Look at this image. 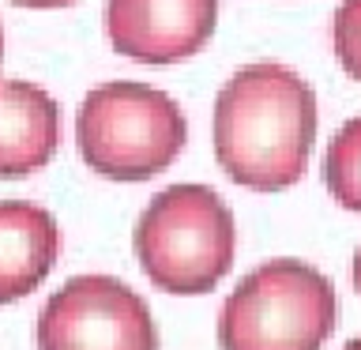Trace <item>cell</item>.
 I'll list each match as a JSON object with an SVG mask.
<instances>
[{"mask_svg":"<svg viewBox=\"0 0 361 350\" xmlns=\"http://www.w3.org/2000/svg\"><path fill=\"white\" fill-rule=\"evenodd\" d=\"M316 143V95L286 64H245L214 98V158L226 177L252 192H282L309 169Z\"/></svg>","mask_w":361,"mask_h":350,"instance_id":"1","label":"cell"},{"mask_svg":"<svg viewBox=\"0 0 361 350\" xmlns=\"http://www.w3.org/2000/svg\"><path fill=\"white\" fill-rule=\"evenodd\" d=\"M132 245L158 290L177 298L211 294L233 267V211L207 185H169L143 207Z\"/></svg>","mask_w":361,"mask_h":350,"instance_id":"2","label":"cell"},{"mask_svg":"<svg viewBox=\"0 0 361 350\" xmlns=\"http://www.w3.org/2000/svg\"><path fill=\"white\" fill-rule=\"evenodd\" d=\"M335 286L293 256L264 260L233 286L219 313L222 350H320L335 332Z\"/></svg>","mask_w":361,"mask_h":350,"instance_id":"3","label":"cell"},{"mask_svg":"<svg viewBox=\"0 0 361 350\" xmlns=\"http://www.w3.org/2000/svg\"><path fill=\"white\" fill-rule=\"evenodd\" d=\"M79 155L109 181H151L173 166L188 140V121L166 90L151 83H102L75 117Z\"/></svg>","mask_w":361,"mask_h":350,"instance_id":"4","label":"cell"},{"mask_svg":"<svg viewBox=\"0 0 361 350\" xmlns=\"http://www.w3.org/2000/svg\"><path fill=\"white\" fill-rule=\"evenodd\" d=\"M38 350H158V327L128 282L75 275L42 305Z\"/></svg>","mask_w":361,"mask_h":350,"instance_id":"5","label":"cell"},{"mask_svg":"<svg viewBox=\"0 0 361 350\" xmlns=\"http://www.w3.org/2000/svg\"><path fill=\"white\" fill-rule=\"evenodd\" d=\"M219 0H109L106 34L113 49L143 64H177L211 42Z\"/></svg>","mask_w":361,"mask_h":350,"instance_id":"6","label":"cell"},{"mask_svg":"<svg viewBox=\"0 0 361 350\" xmlns=\"http://www.w3.org/2000/svg\"><path fill=\"white\" fill-rule=\"evenodd\" d=\"M61 147V106L27 79H0V177L42 169Z\"/></svg>","mask_w":361,"mask_h":350,"instance_id":"7","label":"cell"},{"mask_svg":"<svg viewBox=\"0 0 361 350\" xmlns=\"http://www.w3.org/2000/svg\"><path fill=\"white\" fill-rule=\"evenodd\" d=\"M61 256V226L42 203L0 200V305L27 298Z\"/></svg>","mask_w":361,"mask_h":350,"instance_id":"8","label":"cell"},{"mask_svg":"<svg viewBox=\"0 0 361 350\" xmlns=\"http://www.w3.org/2000/svg\"><path fill=\"white\" fill-rule=\"evenodd\" d=\"M324 181L338 207L361 215V117H350L331 135L324 158Z\"/></svg>","mask_w":361,"mask_h":350,"instance_id":"9","label":"cell"},{"mask_svg":"<svg viewBox=\"0 0 361 350\" xmlns=\"http://www.w3.org/2000/svg\"><path fill=\"white\" fill-rule=\"evenodd\" d=\"M331 45L343 72L361 83V0H343L331 16Z\"/></svg>","mask_w":361,"mask_h":350,"instance_id":"10","label":"cell"},{"mask_svg":"<svg viewBox=\"0 0 361 350\" xmlns=\"http://www.w3.org/2000/svg\"><path fill=\"white\" fill-rule=\"evenodd\" d=\"M11 4H19V8H68L75 0H11Z\"/></svg>","mask_w":361,"mask_h":350,"instance_id":"11","label":"cell"},{"mask_svg":"<svg viewBox=\"0 0 361 350\" xmlns=\"http://www.w3.org/2000/svg\"><path fill=\"white\" fill-rule=\"evenodd\" d=\"M354 290L361 294V245H357V253H354Z\"/></svg>","mask_w":361,"mask_h":350,"instance_id":"12","label":"cell"},{"mask_svg":"<svg viewBox=\"0 0 361 350\" xmlns=\"http://www.w3.org/2000/svg\"><path fill=\"white\" fill-rule=\"evenodd\" d=\"M343 350H361V335H357V339H350V343H346Z\"/></svg>","mask_w":361,"mask_h":350,"instance_id":"13","label":"cell"},{"mask_svg":"<svg viewBox=\"0 0 361 350\" xmlns=\"http://www.w3.org/2000/svg\"><path fill=\"white\" fill-rule=\"evenodd\" d=\"M0 61H4V30H0Z\"/></svg>","mask_w":361,"mask_h":350,"instance_id":"14","label":"cell"}]
</instances>
